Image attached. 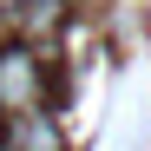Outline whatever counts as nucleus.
I'll use <instances>...</instances> for the list:
<instances>
[{"label": "nucleus", "mask_w": 151, "mask_h": 151, "mask_svg": "<svg viewBox=\"0 0 151 151\" xmlns=\"http://www.w3.org/2000/svg\"><path fill=\"white\" fill-rule=\"evenodd\" d=\"M13 27L27 33V40H46L59 27V0H13Z\"/></svg>", "instance_id": "nucleus-3"}, {"label": "nucleus", "mask_w": 151, "mask_h": 151, "mask_svg": "<svg viewBox=\"0 0 151 151\" xmlns=\"http://www.w3.org/2000/svg\"><path fill=\"white\" fill-rule=\"evenodd\" d=\"M0 112H40V59L33 46H0Z\"/></svg>", "instance_id": "nucleus-1"}, {"label": "nucleus", "mask_w": 151, "mask_h": 151, "mask_svg": "<svg viewBox=\"0 0 151 151\" xmlns=\"http://www.w3.org/2000/svg\"><path fill=\"white\" fill-rule=\"evenodd\" d=\"M0 151H66V145H59V125L46 118V112H13Z\"/></svg>", "instance_id": "nucleus-2"}]
</instances>
